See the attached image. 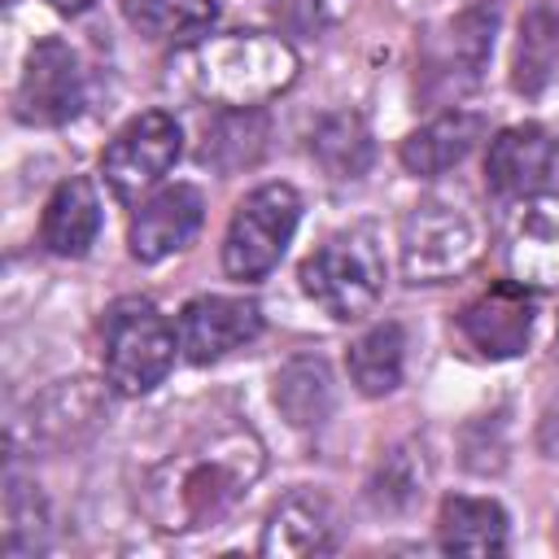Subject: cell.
I'll return each mask as SVG.
<instances>
[{"mask_svg": "<svg viewBox=\"0 0 559 559\" xmlns=\"http://www.w3.org/2000/svg\"><path fill=\"white\" fill-rule=\"evenodd\" d=\"M262 476V445L249 428H218L166 454L140 485V507L162 533L214 528Z\"/></svg>", "mask_w": 559, "mask_h": 559, "instance_id": "cell-1", "label": "cell"}, {"mask_svg": "<svg viewBox=\"0 0 559 559\" xmlns=\"http://www.w3.org/2000/svg\"><path fill=\"white\" fill-rule=\"evenodd\" d=\"M170 79L218 109H258L293 87L297 52L266 31H227L183 48L170 61Z\"/></svg>", "mask_w": 559, "mask_h": 559, "instance_id": "cell-2", "label": "cell"}, {"mask_svg": "<svg viewBox=\"0 0 559 559\" xmlns=\"http://www.w3.org/2000/svg\"><path fill=\"white\" fill-rule=\"evenodd\" d=\"M397 258L406 284H450L485 258V223L467 201L428 197L402 218Z\"/></svg>", "mask_w": 559, "mask_h": 559, "instance_id": "cell-3", "label": "cell"}, {"mask_svg": "<svg viewBox=\"0 0 559 559\" xmlns=\"http://www.w3.org/2000/svg\"><path fill=\"white\" fill-rule=\"evenodd\" d=\"M306 297L332 319H362L384 297V253L367 227H349L328 236L301 262Z\"/></svg>", "mask_w": 559, "mask_h": 559, "instance_id": "cell-4", "label": "cell"}, {"mask_svg": "<svg viewBox=\"0 0 559 559\" xmlns=\"http://www.w3.org/2000/svg\"><path fill=\"white\" fill-rule=\"evenodd\" d=\"M100 345H105L100 349L105 380L127 397L157 389L166 380V371L175 367V349H179L175 328L148 297H118L105 310Z\"/></svg>", "mask_w": 559, "mask_h": 559, "instance_id": "cell-5", "label": "cell"}, {"mask_svg": "<svg viewBox=\"0 0 559 559\" xmlns=\"http://www.w3.org/2000/svg\"><path fill=\"white\" fill-rule=\"evenodd\" d=\"M301 218V197L288 183H262L253 188L231 223H227V240H223V271L240 284H253L262 275H271L297 231Z\"/></svg>", "mask_w": 559, "mask_h": 559, "instance_id": "cell-6", "label": "cell"}, {"mask_svg": "<svg viewBox=\"0 0 559 559\" xmlns=\"http://www.w3.org/2000/svg\"><path fill=\"white\" fill-rule=\"evenodd\" d=\"M183 135L179 122L166 109H148L140 118H131L100 153V175L109 183V192L118 201H135L140 192H148L153 183H162V175L179 162Z\"/></svg>", "mask_w": 559, "mask_h": 559, "instance_id": "cell-7", "label": "cell"}, {"mask_svg": "<svg viewBox=\"0 0 559 559\" xmlns=\"http://www.w3.org/2000/svg\"><path fill=\"white\" fill-rule=\"evenodd\" d=\"M83 105V70L79 52L66 39H39L26 52L17 92H13V118L26 127H61Z\"/></svg>", "mask_w": 559, "mask_h": 559, "instance_id": "cell-8", "label": "cell"}, {"mask_svg": "<svg viewBox=\"0 0 559 559\" xmlns=\"http://www.w3.org/2000/svg\"><path fill=\"white\" fill-rule=\"evenodd\" d=\"M459 336L467 341V349H476L480 358H515L528 349L533 336V297L524 284L515 280H498L489 284L480 297H472L459 310Z\"/></svg>", "mask_w": 559, "mask_h": 559, "instance_id": "cell-9", "label": "cell"}, {"mask_svg": "<svg viewBox=\"0 0 559 559\" xmlns=\"http://www.w3.org/2000/svg\"><path fill=\"white\" fill-rule=\"evenodd\" d=\"M507 271L515 284L550 293L559 288V192L520 197L507 218Z\"/></svg>", "mask_w": 559, "mask_h": 559, "instance_id": "cell-10", "label": "cell"}, {"mask_svg": "<svg viewBox=\"0 0 559 559\" xmlns=\"http://www.w3.org/2000/svg\"><path fill=\"white\" fill-rule=\"evenodd\" d=\"M262 332V310L245 297H192L179 310V349L188 354V362L210 367L218 358H227L231 349L249 345Z\"/></svg>", "mask_w": 559, "mask_h": 559, "instance_id": "cell-11", "label": "cell"}, {"mask_svg": "<svg viewBox=\"0 0 559 559\" xmlns=\"http://www.w3.org/2000/svg\"><path fill=\"white\" fill-rule=\"evenodd\" d=\"M201 218H205V201H201V192L192 183L162 188L131 218V231H127L131 258L135 262H162V258L188 249L192 236L201 231Z\"/></svg>", "mask_w": 559, "mask_h": 559, "instance_id": "cell-12", "label": "cell"}, {"mask_svg": "<svg viewBox=\"0 0 559 559\" xmlns=\"http://www.w3.org/2000/svg\"><path fill=\"white\" fill-rule=\"evenodd\" d=\"M555 166V140L537 122L502 127L485 153V183L498 197H533Z\"/></svg>", "mask_w": 559, "mask_h": 559, "instance_id": "cell-13", "label": "cell"}, {"mask_svg": "<svg viewBox=\"0 0 559 559\" xmlns=\"http://www.w3.org/2000/svg\"><path fill=\"white\" fill-rule=\"evenodd\" d=\"M262 555H280V559H297V555H328L336 550V511L323 493L314 489H297L288 493L262 524Z\"/></svg>", "mask_w": 559, "mask_h": 559, "instance_id": "cell-14", "label": "cell"}, {"mask_svg": "<svg viewBox=\"0 0 559 559\" xmlns=\"http://www.w3.org/2000/svg\"><path fill=\"white\" fill-rule=\"evenodd\" d=\"M480 135H485V118H480V114H472V109H450V114L424 122L419 131H411V135L402 140V153H397V157H402V166H406L411 175L432 179V175H445L450 166H459V162L476 148Z\"/></svg>", "mask_w": 559, "mask_h": 559, "instance_id": "cell-15", "label": "cell"}, {"mask_svg": "<svg viewBox=\"0 0 559 559\" xmlns=\"http://www.w3.org/2000/svg\"><path fill=\"white\" fill-rule=\"evenodd\" d=\"M100 411H105V402L92 380H61L31 406V445L35 441L48 450L74 445L96 428Z\"/></svg>", "mask_w": 559, "mask_h": 559, "instance_id": "cell-16", "label": "cell"}, {"mask_svg": "<svg viewBox=\"0 0 559 559\" xmlns=\"http://www.w3.org/2000/svg\"><path fill=\"white\" fill-rule=\"evenodd\" d=\"M100 231V201L87 179H66L52 188L44 218H39V240L57 258H83L87 245Z\"/></svg>", "mask_w": 559, "mask_h": 559, "instance_id": "cell-17", "label": "cell"}, {"mask_svg": "<svg viewBox=\"0 0 559 559\" xmlns=\"http://www.w3.org/2000/svg\"><path fill=\"white\" fill-rule=\"evenodd\" d=\"M437 542L450 555H502L507 550V511L489 498L450 493L437 515Z\"/></svg>", "mask_w": 559, "mask_h": 559, "instance_id": "cell-18", "label": "cell"}, {"mask_svg": "<svg viewBox=\"0 0 559 559\" xmlns=\"http://www.w3.org/2000/svg\"><path fill=\"white\" fill-rule=\"evenodd\" d=\"M559 79V9L537 4L520 22L515 39V61H511V83L524 96L546 92Z\"/></svg>", "mask_w": 559, "mask_h": 559, "instance_id": "cell-19", "label": "cell"}, {"mask_svg": "<svg viewBox=\"0 0 559 559\" xmlns=\"http://www.w3.org/2000/svg\"><path fill=\"white\" fill-rule=\"evenodd\" d=\"M402 362H406V336L397 323H376L367 328L349 354H345V367H349V380L358 384V393L367 397H384L402 384Z\"/></svg>", "mask_w": 559, "mask_h": 559, "instance_id": "cell-20", "label": "cell"}, {"mask_svg": "<svg viewBox=\"0 0 559 559\" xmlns=\"http://www.w3.org/2000/svg\"><path fill=\"white\" fill-rule=\"evenodd\" d=\"M275 406L293 428H314L332 411V376L323 358H293L275 371Z\"/></svg>", "mask_w": 559, "mask_h": 559, "instance_id": "cell-21", "label": "cell"}, {"mask_svg": "<svg viewBox=\"0 0 559 559\" xmlns=\"http://www.w3.org/2000/svg\"><path fill=\"white\" fill-rule=\"evenodd\" d=\"M310 153L332 179H358V175H367L376 148H371V131L358 114H328L310 135Z\"/></svg>", "mask_w": 559, "mask_h": 559, "instance_id": "cell-22", "label": "cell"}, {"mask_svg": "<svg viewBox=\"0 0 559 559\" xmlns=\"http://www.w3.org/2000/svg\"><path fill=\"white\" fill-rule=\"evenodd\" d=\"M262 144H266V122L258 109H223L214 127H205L201 162L231 175L240 166H253L262 157Z\"/></svg>", "mask_w": 559, "mask_h": 559, "instance_id": "cell-23", "label": "cell"}, {"mask_svg": "<svg viewBox=\"0 0 559 559\" xmlns=\"http://www.w3.org/2000/svg\"><path fill=\"white\" fill-rule=\"evenodd\" d=\"M428 485V459L419 445H397L380 459L376 476L367 480V502L384 515H402L424 498Z\"/></svg>", "mask_w": 559, "mask_h": 559, "instance_id": "cell-24", "label": "cell"}, {"mask_svg": "<svg viewBox=\"0 0 559 559\" xmlns=\"http://www.w3.org/2000/svg\"><path fill=\"white\" fill-rule=\"evenodd\" d=\"M122 13L148 39H192L214 26L218 0H122Z\"/></svg>", "mask_w": 559, "mask_h": 559, "instance_id": "cell-25", "label": "cell"}, {"mask_svg": "<svg viewBox=\"0 0 559 559\" xmlns=\"http://www.w3.org/2000/svg\"><path fill=\"white\" fill-rule=\"evenodd\" d=\"M44 537H48V511H44V498L35 485L9 476V489H4V555H35L44 550Z\"/></svg>", "mask_w": 559, "mask_h": 559, "instance_id": "cell-26", "label": "cell"}, {"mask_svg": "<svg viewBox=\"0 0 559 559\" xmlns=\"http://www.w3.org/2000/svg\"><path fill=\"white\" fill-rule=\"evenodd\" d=\"M537 445H542V454H546V459H555V463H559V406H550V411L542 415Z\"/></svg>", "mask_w": 559, "mask_h": 559, "instance_id": "cell-27", "label": "cell"}, {"mask_svg": "<svg viewBox=\"0 0 559 559\" xmlns=\"http://www.w3.org/2000/svg\"><path fill=\"white\" fill-rule=\"evenodd\" d=\"M48 4H52L57 13H70V17H74V13H87L96 0H48Z\"/></svg>", "mask_w": 559, "mask_h": 559, "instance_id": "cell-28", "label": "cell"}, {"mask_svg": "<svg viewBox=\"0 0 559 559\" xmlns=\"http://www.w3.org/2000/svg\"><path fill=\"white\" fill-rule=\"evenodd\" d=\"M555 358H559V323H555Z\"/></svg>", "mask_w": 559, "mask_h": 559, "instance_id": "cell-29", "label": "cell"}, {"mask_svg": "<svg viewBox=\"0 0 559 559\" xmlns=\"http://www.w3.org/2000/svg\"><path fill=\"white\" fill-rule=\"evenodd\" d=\"M555 542H559V524H555Z\"/></svg>", "mask_w": 559, "mask_h": 559, "instance_id": "cell-30", "label": "cell"}]
</instances>
